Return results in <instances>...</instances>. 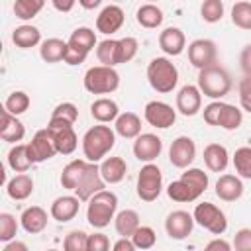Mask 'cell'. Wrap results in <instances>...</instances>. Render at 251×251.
<instances>
[{"mask_svg": "<svg viewBox=\"0 0 251 251\" xmlns=\"http://www.w3.org/2000/svg\"><path fill=\"white\" fill-rule=\"evenodd\" d=\"M114 145H116V131L104 124L92 126L82 135V153L88 163L104 161L106 155L114 149Z\"/></svg>", "mask_w": 251, "mask_h": 251, "instance_id": "cell-1", "label": "cell"}, {"mask_svg": "<svg viewBox=\"0 0 251 251\" xmlns=\"http://www.w3.org/2000/svg\"><path fill=\"white\" fill-rule=\"evenodd\" d=\"M116 210H118V196L112 190H102L88 200L86 220L92 227L102 229L110 226V222L116 218Z\"/></svg>", "mask_w": 251, "mask_h": 251, "instance_id": "cell-2", "label": "cell"}, {"mask_svg": "<svg viewBox=\"0 0 251 251\" xmlns=\"http://www.w3.org/2000/svg\"><path fill=\"white\" fill-rule=\"evenodd\" d=\"M200 92L212 100H220L226 94H229L231 90V76L229 73L220 67V65H212L204 71H198V84Z\"/></svg>", "mask_w": 251, "mask_h": 251, "instance_id": "cell-3", "label": "cell"}, {"mask_svg": "<svg viewBox=\"0 0 251 251\" xmlns=\"http://www.w3.org/2000/svg\"><path fill=\"white\" fill-rule=\"evenodd\" d=\"M147 80L155 92H173L178 82V71L167 57H155L147 65Z\"/></svg>", "mask_w": 251, "mask_h": 251, "instance_id": "cell-4", "label": "cell"}, {"mask_svg": "<svg viewBox=\"0 0 251 251\" xmlns=\"http://www.w3.org/2000/svg\"><path fill=\"white\" fill-rule=\"evenodd\" d=\"M82 84L90 94H112L120 86V75L114 67L96 65L84 73Z\"/></svg>", "mask_w": 251, "mask_h": 251, "instance_id": "cell-5", "label": "cell"}, {"mask_svg": "<svg viewBox=\"0 0 251 251\" xmlns=\"http://www.w3.org/2000/svg\"><path fill=\"white\" fill-rule=\"evenodd\" d=\"M137 196L143 202H153L163 192V173L155 163H147L141 167L137 175Z\"/></svg>", "mask_w": 251, "mask_h": 251, "instance_id": "cell-6", "label": "cell"}, {"mask_svg": "<svg viewBox=\"0 0 251 251\" xmlns=\"http://www.w3.org/2000/svg\"><path fill=\"white\" fill-rule=\"evenodd\" d=\"M192 218H194V222L198 226H202L204 229H208L214 235H222L227 229V218H226L224 210L218 208L212 202H200V204H196V208L192 212Z\"/></svg>", "mask_w": 251, "mask_h": 251, "instance_id": "cell-7", "label": "cell"}, {"mask_svg": "<svg viewBox=\"0 0 251 251\" xmlns=\"http://www.w3.org/2000/svg\"><path fill=\"white\" fill-rule=\"evenodd\" d=\"M104 186H106V182H104V178H102V175H100V165L88 163V167H86V171H84L80 182H78L76 188H75V196H76L80 202H88L94 194L106 190Z\"/></svg>", "mask_w": 251, "mask_h": 251, "instance_id": "cell-8", "label": "cell"}, {"mask_svg": "<svg viewBox=\"0 0 251 251\" xmlns=\"http://www.w3.org/2000/svg\"><path fill=\"white\" fill-rule=\"evenodd\" d=\"M143 118L149 126L157 127V129H167L175 124L176 120V110L167 104V102H161V100H151L145 104V110H143Z\"/></svg>", "mask_w": 251, "mask_h": 251, "instance_id": "cell-9", "label": "cell"}, {"mask_svg": "<svg viewBox=\"0 0 251 251\" xmlns=\"http://www.w3.org/2000/svg\"><path fill=\"white\" fill-rule=\"evenodd\" d=\"M216 57H218V49L212 39L202 37V39H194L188 45V61L198 71H204V69L216 65Z\"/></svg>", "mask_w": 251, "mask_h": 251, "instance_id": "cell-10", "label": "cell"}, {"mask_svg": "<svg viewBox=\"0 0 251 251\" xmlns=\"http://www.w3.org/2000/svg\"><path fill=\"white\" fill-rule=\"evenodd\" d=\"M27 151H29V157H31L33 165L53 159L57 155V149H55V141H53L51 131L47 127L37 129L35 135L31 137V141L27 143Z\"/></svg>", "mask_w": 251, "mask_h": 251, "instance_id": "cell-11", "label": "cell"}, {"mask_svg": "<svg viewBox=\"0 0 251 251\" xmlns=\"http://www.w3.org/2000/svg\"><path fill=\"white\" fill-rule=\"evenodd\" d=\"M196 159V143L188 135H178L169 147V161L176 169H188Z\"/></svg>", "mask_w": 251, "mask_h": 251, "instance_id": "cell-12", "label": "cell"}, {"mask_svg": "<svg viewBox=\"0 0 251 251\" xmlns=\"http://www.w3.org/2000/svg\"><path fill=\"white\" fill-rule=\"evenodd\" d=\"M194 224H196V222H194L192 214H188V212H184V210H175V212H171V214L167 216V220H165V231H167V235H169L171 239L180 241V239H186V237L192 233Z\"/></svg>", "mask_w": 251, "mask_h": 251, "instance_id": "cell-13", "label": "cell"}, {"mask_svg": "<svg viewBox=\"0 0 251 251\" xmlns=\"http://www.w3.org/2000/svg\"><path fill=\"white\" fill-rule=\"evenodd\" d=\"M161 151H163V141L155 133H141L133 141V155L137 161H143L145 165L153 163L161 155Z\"/></svg>", "mask_w": 251, "mask_h": 251, "instance_id": "cell-14", "label": "cell"}, {"mask_svg": "<svg viewBox=\"0 0 251 251\" xmlns=\"http://www.w3.org/2000/svg\"><path fill=\"white\" fill-rule=\"evenodd\" d=\"M124 20H126L124 10L118 4H108L96 16V29L104 35H112V33L120 31V27L124 25Z\"/></svg>", "mask_w": 251, "mask_h": 251, "instance_id": "cell-15", "label": "cell"}, {"mask_svg": "<svg viewBox=\"0 0 251 251\" xmlns=\"http://www.w3.org/2000/svg\"><path fill=\"white\" fill-rule=\"evenodd\" d=\"M202 108V92L194 84H184L176 94V110L182 116H196Z\"/></svg>", "mask_w": 251, "mask_h": 251, "instance_id": "cell-16", "label": "cell"}, {"mask_svg": "<svg viewBox=\"0 0 251 251\" xmlns=\"http://www.w3.org/2000/svg\"><path fill=\"white\" fill-rule=\"evenodd\" d=\"M78 208H80V200L75 194H65V196H59L53 200L49 214L59 224H65V222H71L78 214Z\"/></svg>", "mask_w": 251, "mask_h": 251, "instance_id": "cell-17", "label": "cell"}, {"mask_svg": "<svg viewBox=\"0 0 251 251\" xmlns=\"http://www.w3.org/2000/svg\"><path fill=\"white\" fill-rule=\"evenodd\" d=\"M47 129H49L51 135H53L57 153H61V155H71V153H75V149L78 147V137H76L73 126H49V124H47Z\"/></svg>", "mask_w": 251, "mask_h": 251, "instance_id": "cell-18", "label": "cell"}, {"mask_svg": "<svg viewBox=\"0 0 251 251\" xmlns=\"http://www.w3.org/2000/svg\"><path fill=\"white\" fill-rule=\"evenodd\" d=\"M159 47L165 55L176 57L186 49V37L180 27H165L159 33Z\"/></svg>", "mask_w": 251, "mask_h": 251, "instance_id": "cell-19", "label": "cell"}, {"mask_svg": "<svg viewBox=\"0 0 251 251\" xmlns=\"http://www.w3.org/2000/svg\"><path fill=\"white\" fill-rule=\"evenodd\" d=\"M243 194V182L237 175H222L216 180V196L224 202H235Z\"/></svg>", "mask_w": 251, "mask_h": 251, "instance_id": "cell-20", "label": "cell"}, {"mask_svg": "<svg viewBox=\"0 0 251 251\" xmlns=\"http://www.w3.org/2000/svg\"><path fill=\"white\" fill-rule=\"evenodd\" d=\"M47 222H49L47 212H45L41 206H29V208H25V210L22 212V216H20L22 227H24L27 233H31V235L41 233V231L47 227Z\"/></svg>", "mask_w": 251, "mask_h": 251, "instance_id": "cell-21", "label": "cell"}, {"mask_svg": "<svg viewBox=\"0 0 251 251\" xmlns=\"http://www.w3.org/2000/svg\"><path fill=\"white\" fill-rule=\"evenodd\" d=\"M24 135H25V126L16 116H12L10 112L2 110V124H0V137H2V141L18 145V141H22Z\"/></svg>", "mask_w": 251, "mask_h": 251, "instance_id": "cell-22", "label": "cell"}, {"mask_svg": "<svg viewBox=\"0 0 251 251\" xmlns=\"http://www.w3.org/2000/svg\"><path fill=\"white\" fill-rule=\"evenodd\" d=\"M90 116L98 122V124H110V122H116L118 116H120V108L116 104V100L112 98H98L90 104Z\"/></svg>", "mask_w": 251, "mask_h": 251, "instance_id": "cell-23", "label": "cell"}, {"mask_svg": "<svg viewBox=\"0 0 251 251\" xmlns=\"http://www.w3.org/2000/svg\"><path fill=\"white\" fill-rule=\"evenodd\" d=\"M204 163L212 173H224L229 165V153L220 143H210L204 147Z\"/></svg>", "mask_w": 251, "mask_h": 251, "instance_id": "cell-24", "label": "cell"}, {"mask_svg": "<svg viewBox=\"0 0 251 251\" xmlns=\"http://www.w3.org/2000/svg\"><path fill=\"white\" fill-rule=\"evenodd\" d=\"M114 131L124 139H137L141 135V120L133 112H124L114 122Z\"/></svg>", "mask_w": 251, "mask_h": 251, "instance_id": "cell-25", "label": "cell"}, {"mask_svg": "<svg viewBox=\"0 0 251 251\" xmlns=\"http://www.w3.org/2000/svg\"><path fill=\"white\" fill-rule=\"evenodd\" d=\"M127 173V165L122 157H106L100 163V175L106 184H118L124 180Z\"/></svg>", "mask_w": 251, "mask_h": 251, "instance_id": "cell-26", "label": "cell"}, {"mask_svg": "<svg viewBox=\"0 0 251 251\" xmlns=\"http://www.w3.org/2000/svg\"><path fill=\"white\" fill-rule=\"evenodd\" d=\"M12 41H14V45L20 47V49H31V47L43 43V41H41V31H39V27H35V25H31V24H22V25H18V27L12 31Z\"/></svg>", "mask_w": 251, "mask_h": 251, "instance_id": "cell-27", "label": "cell"}, {"mask_svg": "<svg viewBox=\"0 0 251 251\" xmlns=\"http://www.w3.org/2000/svg\"><path fill=\"white\" fill-rule=\"evenodd\" d=\"M31 192H33V178L27 173L12 176L6 184V194L12 200H25L31 196Z\"/></svg>", "mask_w": 251, "mask_h": 251, "instance_id": "cell-28", "label": "cell"}, {"mask_svg": "<svg viewBox=\"0 0 251 251\" xmlns=\"http://www.w3.org/2000/svg\"><path fill=\"white\" fill-rule=\"evenodd\" d=\"M86 167H88V161H86V159H75V161H71L69 165H65L63 173H61V178H59V180H61V186L75 192V188H76V184L80 182V178H82Z\"/></svg>", "mask_w": 251, "mask_h": 251, "instance_id": "cell-29", "label": "cell"}, {"mask_svg": "<svg viewBox=\"0 0 251 251\" xmlns=\"http://www.w3.org/2000/svg\"><path fill=\"white\" fill-rule=\"evenodd\" d=\"M71 47H75L76 51H80V53H90L94 47H98V41H96V33H94V29H90V27H86V25H80V27H76L73 33H71V37H69V41H67Z\"/></svg>", "mask_w": 251, "mask_h": 251, "instance_id": "cell-30", "label": "cell"}, {"mask_svg": "<svg viewBox=\"0 0 251 251\" xmlns=\"http://www.w3.org/2000/svg\"><path fill=\"white\" fill-rule=\"evenodd\" d=\"M67 49H69V43L59 39V37H49L41 43L39 47V57L45 61V63H59V61H65V55H67Z\"/></svg>", "mask_w": 251, "mask_h": 251, "instance_id": "cell-31", "label": "cell"}, {"mask_svg": "<svg viewBox=\"0 0 251 251\" xmlns=\"http://www.w3.org/2000/svg\"><path fill=\"white\" fill-rule=\"evenodd\" d=\"M8 167L14 171V173H27L29 167L33 165L31 157H29V151H27V143H18L14 145L10 151H8Z\"/></svg>", "mask_w": 251, "mask_h": 251, "instance_id": "cell-32", "label": "cell"}, {"mask_svg": "<svg viewBox=\"0 0 251 251\" xmlns=\"http://www.w3.org/2000/svg\"><path fill=\"white\" fill-rule=\"evenodd\" d=\"M139 226H141L139 224V214L135 210H129V208L118 212L116 218H114V227H116L118 235H122V237H131Z\"/></svg>", "mask_w": 251, "mask_h": 251, "instance_id": "cell-33", "label": "cell"}, {"mask_svg": "<svg viewBox=\"0 0 251 251\" xmlns=\"http://www.w3.org/2000/svg\"><path fill=\"white\" fill-rule=\"evenodd\" d=\"M135 20L141 27H147V29H155L163 24L165 16H163V10L155 4H141L135 12Z\"/></svg>", "mask_w": 251, "mask_h": 251, "instance_id": "cell-34", "label": "cell"}, {"mask_svg": "<svg viewBox=\"0 0 251 251\" xmlns=\"http://www.w3.org/2000/svg\"><path fill=\"white\" fill-rule=\"evenodd\" d=\"M78 120V108L73 102H61L53 108L49 126H75Z\"/></svg>", "mask_w": 251, "mask_h": 251, "instance_id": "cell-35", "label": "cell"}, {"mask_svg": "<svg viewBox=\"0 0 251 251\" xmlns=\"http://www.w3.org/2000/svg\"><path fill=\"white\" fill-rule=\"evenodd\" d=\"M96 57L104 67L120 65V39H104L96 47Z\"/></svg>", "mask_w": 251, "mask_h": 251, "instance_id": "cell-36", "label": "cell"}, {"mask_svg": "<svg viewBox=\"0 0 251 251\" xmlns=\"http://www.w3.org/2000/svg\"><path fill=\"white\" fill-rule=\"evenodd\" d=\"M241 124H243V112H241L237 106L224 102V106H222V110H220L218 126H220L222 129H226V131H233V129H237Z\"/></svg>", "mask_w": 251, "mask_h": 251, "instance_id": "cell-37", "label": "cell"}, {"mask_svg": "<svg viewBox=\"0 0 251 251\" xmlns=\"http://www.w3.org/2000/svg\"><path fill=\"white\" fill-rule=\"evenodd\" d=\"M167 196L171 200H175V202H194L202 194H198L190 184H186L182 178H178V180H173L167 186Z\"/></svg>", "mask_w": 251, "mask_h": 251, "instance_id": "cell-38", "label": "cell"}, {"mask_svg": "<svg viewBox=\"0 0 251 251\" xmlns=\"http://www.w3.org/2000/svg\"><path fill=\"white\" fill-rule=\"evenodd\" d=\"M43 6H45L43 0H16L14 6H12V10H14V14H16L18 20L27 22V20L35 18L43 10Z\"/></svg>", "mask_w": 251, "mask_h": 251, "instance_id": "cell-39", "label": "cell"}, {"mask_svg": "<svg viewBox=\"0 0 251 251\" xmlns=\"http://www.w3.org/2000/svg\"><path fill=\"white\" fill-rule=\"evenodd\" d=\"M233 167L239 178H251V147L243 145L233 153Z\"/></svg>", "mask_w": 251, "mask_h": 251, "instance_id": "cell-40", "label": "cell"}, {"mask_svg": "<svg viewBox=\"0 0 251 251\" xmlns=\"http://www.w3.org/2000/svg\"><path fill=\"white\" fill-rule=\"evenodd\" d=\"M29 102H31V100H29V96H27L24 90H14V92L6 98V102H4V110L18 118L20 114L27 112Z\"/></svg>", "mask_w": 251, "mask_h": 251, "instance_id": "cell-41", "label": "cell"}, {"mask_svg": "<svg viewBox=\"0 0 251 251\" xmlns=\"http://www.w3.org/2000/svg\"><path fill=\"white\" fill-rule=\"evenodd\" d=\"M180 178L190 184L198 194H204V190L208 188V175L202 171V169H196V167H188L184 169V173L180 175Z\"/></svg>", "mask_w": 251, "mask_h": 251, "instance_id": "cell-42", "label": "cell"}, {"mask_svg": "<svg viewBox=\"0 0 251 251\" xmlns=\"http://www.w3.org/2000/svg\"><path fill=\"white\" fill-rule=\"evenodd\" d=\"M129 239H131V243H133L137 249L145 251V249L155 247V243H157V233H155V229H153L151 226H139V227L135 229V233H133Z\"/></svg>", "mask_w": 251, "mask_h": 251, "instance_id": "cell-43", "label": "cell"}, {"mask_svg": "<svg viewBox=\"0 0 251 251\" xmlns=\"http://www.w3.org/2000/svg\"><path fill=\"white\" fill-rule=\"evenodd\" d=\"M231 22L239 29L251 31V2H235L231 8Z\"/></svg>", "mask_w": 251, "mask_h": 251, "instance_id": "cell-44", "label": "cell"}, {"mask_svg": "<svg viewBox=\"0 0 251 251\" xmlns=\"http://www.w3.org/2000/svg\"><path fill=\"white\" fill-rule=\"evenodd\" d=\"M63 251H88V233L73 229L63 239Z\"/></svg>", "mask_w": 251, "mask_h": 251, "instance_id": "cell-45", "label": "cell"}, {"mask_svg": "<svg viewBox=\"0 0 251 251\" xmlns=\"http://www.w3.org/2000/svg\"><path fill=\"white\" fill-rule=\"evenodd\" d=\"M200 16L208 24H216L224 18V2L222 0H204L200 6Z\"/></svg>", "mask_w": 251, "mask_h": 251, "instance_id": "cell-46", "label": "cell"}, {"mask_svg": "<svg viewBox=\"0 0 251 251\" xmlns=\"http://www.w3.org/2000/svg\"><path fill=\"white\" fill-rule=\"evenodd\" d=\"M16 233H18V220H16V216H12L8 212H2L0 214V241L2 243L14 241Z\"/></svg>", "mask_w": 251, "mask_h": 251, "instance_id": "cell-47", "label": "cell"}, {"mask_svg": "<svg viewBox=\"0 0 251 251\" xmlns=\"http://www.w3.org/2000/svg\"><path fill=\"white\" fill-rule=\"evenodd\" d=\"M137 49H139V43L135 37H122L120 39V65L129 63L137 55Z\"/></svg>", "mask_w": 251, "mask_h": 251, "instance_id": "cell-48", "label": "cell"}, {"mask_svg": "<svg viewBox=\"0 0 251 251\" xmlns=\"http://www.w3.org/2000/svg\"><path fill=\"white\" fill-rule=\"evenodd\" d=\"M233 251H251V227H241L233 235Z\"/></svg>", "mask_w": 251, "mask_h": 251, "instance_id": "cell-49", "label": "cell"}, {"mask_svg": "<svg viewBox=\"0 0 251 251\" xmlns=\"http://www.w3.org/2000/svg\"><path fill=\"white\" fill-rule=\"evenodd\" d=\"M239 104L247 114H251V76H245L239 82Z\"/></svg>", "mask_w": 251, "mask_h": 251, "instance_id": "cell-50", "label": "cell"}, {"mask_svg": "<svg viewBox=\"0 0 251 251\" xmlns=\"http://www.w3.org/2000/svg\"><path fill=\"white\" fill-rule=\"evenodd\" d=\"M222 106H224L222 100H212L208 106H204L202 116H204V122H206L208 126H218V118H220Z\"/></svg>", "mask_w": 251, "mask_h": 251, "instance_id": "cell-51", "label": "cell"}, {"mask_svg": "<svg viewBox=\"0 0 251 251\" xmlns=\"http://www.w3.org/2000/svg\"><path fill=\"white\" fill-rule=\"evenodd\" d=\"M88 251H110V239L106 233H90L88 235Z\"/></svg>", "mask_w": 251, "mask_h": 251, "instance_id": "cell-52", "label": "cell"}, {"mask_svg": "<svg viewBox=\"0 0 251 251\" xmlns=\"http://www.w3.org/2000/svg\"><path fill=\"white\" fill-rule=\"evenodd\" d=\"M86 53H80V51H76L75 47H71L69 45V49H67V55H65V63L67 65H71V67H75V65H80V63H84L86 61Z\"/></svg>", "mask_w": 251, "mask_h": 251, "instance_id": "cell-53", "label": "cell"}, {"mask_svg": "<svg viewBox=\"0 0 251 251\" xmlns=\"http://www.w3.org/2000/svg\"><path fill=\"white\" fill-rule=\"evenodd\" d=\"M239 67L245 76H251V45H245L239 55Z\"/></svg>", "mask_w": 251, "mask_h": 251, "instance_id": "cell-54", "label": "cell"}, {"mask_svg": "<svg viewBox=\"0 0 251 251\" xmlns=\"http://www.w3.org/2000/svg\"><path fill=\"white\" fill-rule=\"evenodd\" d=\"M204 251H233V247H231V243L226 241L224 237H216V239H212V241L206 243Z\"/></svg>", "mask_w": 251, "mask_h": 251, "instance_id": "cell-55", "label": "cell"}, {"mask_svg": "<svg viewBox=\"0 0 251 251\" xmlns=\"http://www.w3.org/2000/svg\"><path fill=\"white\" fill-rule=\"evenodd\" d=\"M2 251H29V249H27V245H25L24 241H18V239H14V241L6 243Z\"/></svg>", "mask_w": 251, "mask_h": 251, "instance_id": "cell-56", "label": "cell"}, {"mask_svg": "<svg viewBox=\"0 0 251 251\" xmlns=\"http://www.w3.org/2000/svg\"><path fill=\"white\" fill-rule=\"evenodd\" d=\"M51 4H53V8H55V10H59V12H71V10L75 8V2H73V0H67V2L53 0Z\"/></svg>", "mask_w": 251, "mask_h": 251, "instance_id": "cell-57", "label": "cell"}, {"mask_svg": "<svg viewBox=\"0 0 251 251\" xmlns=\"http://www.w3.org/2000/svg\"><path fill=\"white\" fill-rule=\"evenodd\" d=\"M78 4L82 8H86V10H92V8H98L100 6V0H80Z\"/></svg>", "mask_w": 251, "mask_h": 251, "instance_id": "cell-58", "label": "cell"}, {"mask_svg": "<svg viewBox=\"0 0 251 251\" xmlns=\"http://www.w3.org/2000/svg\"><path fill=\"white\" fill-rule=\"evenodd\" d=\"M47 251H59V249H47Z\"/></svg>", "mask_w": 251, "mask_h": 251, "instance_id": "cell-59", "label": "cell"}]
</instances>
